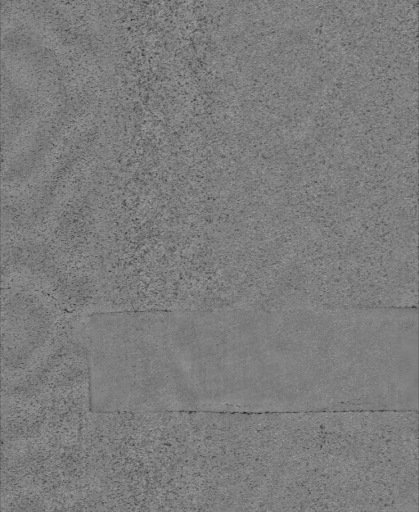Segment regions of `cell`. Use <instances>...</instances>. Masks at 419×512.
I'll use <instances>...</instances> for the list:
<instances>
[{
	"label": "cell",
	"mask_w": 419,
	"mask_h": 512,
	"mask_svg": "<svg viewBox=\"0 0 419 512\" xmlns=\"http://www.w3.org/2000/svg\"><path fill=\"white\" fill-rule=\"evenodd\" d=\"M180 391L186 411L283 412L290 352L277 308L185 311L178 327Z\"/></svg>",
	"instance_id": "1"
}]
</instances>
